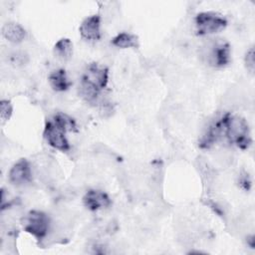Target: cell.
Returning <instances> with one entry per match:
<instances>
[{"label":"cell","instance_id":"4","mask_svg":"<svg viewBox=\"0 0 255 255\" xmlns=\"http://www.w3.org/2000/svg\"><path fill=\"white\" fill-rule=\"evenodd\" d=\"M227 21L220 15L212 12H202L195 17L196 32L198 35H209L225 29Z\"/></svg>","mask_w":255,"mask_h":255},{"label":"cell","instance_id":"1","mask_svg":"<svg viewBox=\"0 0 255 255\" xmlns=\"http://www.w3.org/2000/svg\"><path fill=\"white\" fill-rule=\"evenodd\" d=\"M108 69L97 63H92L82 76L80 84V95L87 102H93L97 99L100 92L108 84Z\"/></svg>","mask_w":255,"mask_h":255},{"label":"cell","instance_id":"2","mask_svg":"<svg viewBox=\"0 0 255 255\" xmlns=\"http://www.w3.org/2000/svg\"><path fill=\"white\" fill-rule=\"evenodd\" d=\"M223 136L230 143H234L241 149H246L251 144L250 131L247 122L238 116L225 114L221 117Z\"/></svg>","mask_w":255,"mask_h":255},{"label":"cell","instance_id":"14","mask_svg":"<svg viewBox=\"0 0 255 255\" xmlns=\"http://www.w3.org/2000/svg\"><path fill=\"white\" fill-rule=\"evenodd\" d=\"M53 121L61 128H63L66 132L67 131H75L76 130V123H75V121L71 117L66 115V114L58 113L57 115L54 116Z\"/></svg>","mask_w":255,"mask_h":255},{"label":"cell","instance_id":"15","mask_svg":"<svg viewBox=\"0 0 255 255\" xmlns=\"http://www.w3.org/2000/svg\"><path fill=\"white\" fill-rule=\"evenodd\" d=\"M12 113H13V108L10 102L7 100H2L0 102V117L2 122L8 121L11 118Z\"/></svg>","mask_w":255,"mask_h":255},{"label":"cell","instance_id":"11","mask_svg":"<svg viewBox=\"0 0 255 255\" xmlns=\"http://www.w3.org/2000/svg\"><path fill=\"white\" fill-rule=\"evenodd\" d=\"M25 30L16 23H7L2 28V35L12 43H19L25 38Z\"/></svg>","mask_w":255,"mask_h":255},{"label":"cell","instance_id":"3","mask_svg":"<svg viewBox=\"0 0 255 255\" xmlns=\"http://www.w3.org/2000/svg\"><path fill=\"white\" fill-rule=\"evenodd\" d=\"M201 57L209 66L224 67L230 62L229 44L222 39H212L202 47Z\"/></svg>","mask_w":255,"mask_h":255},{"label":"cell","instance_id":"13","mask_svg":"<svg viewBox=\"0 0 255 255\" xmlns=\"http://www.w3.org/2000/svg\"><path fill=\"white\" fill-rule=\"evenodd\" d=\"M112 43L119 48H136L138 46L136 37L128 33H121L117 35Z\"/></svg>","mask_w":255,"mask_h":255},{"label":"cell","instance_id":"16","mask_svg":"<svg viewBox=\"0 0 255 255\" xmlns=\"http://www.w3.org/2000/svg\"><path fill=\"white\" fill-rule=\"evenodd\" d=\"M254 48L251 47L245 54V66L247 68V70L253 74L254 73V69H255V60H254Z\"/></svg>","mask_w":255,"mask_h":255},{"label":"cell","instance_id":"9","mask_svg":"<svg viewBox=\"0 0 255 255\" xmlns=\"http://www.w3.org/2000/svg\"><path fill=\"white\" fill-rule=\"evenodd\" d=\"M101 19L99 15L87 17L80 26V33L87 40H98L101 37Z\"/></svg>","mask_w":255,"mask_h":255},{"label":"cell","instance_id":"7","mask_svg":"<svg viewBox=\"0 0 255 255\" xmlns=\"http://www.w3.org/2000/svg\"><path fill=\"white\" fill-rule=\"evenodd\" d=\"M32 178V172L29 162L22 158L17 161L9 171V180L13 184L22 185L29 182Z\"/></svg>","mask_w":255,"mask_h":255},{"label":"cell","instance_id":"10","mask_svg":"<svg viewBox=\"0 0 255 255\" xmlns=\"http://www.w3.org/2000/svg\"><path fill=\"white\" fill-rule=\"evenodd\" d=\"M49 83L51 88L56 92H64L68 90L72 85V82L69 80L66 71L63 69L52 72L49 76Z\"/></svg>","mask_w":255,"mask_h":255},{"label":"cell","instance_id":"12","mask_svg":"<svg viewBox=\"0 0 255 255\" xmlns=\"http://www.w3.org/2000/svg\"><path fill=\"white\" fill-rule=\"evenodd\" d=\"M54 52L63 60L70 59L73 54V44L71 40L68 38L60 39L54 46Z\"/></svg>","mask_w":255,"mask_h":255},{"label":"cell","instance_id":"6","mask_svg":"<svg viewBox=\"0 0 255 255\" xmlns=\"http://www.w3.org/2000/svg\"><path fill=\"white\" fill-rule=\"evenodd\" d=\"M65 133L66 131L61 128L57 124H55L54 121H48L46 123L44 136L47 139L48 143L54 148L61 151L69 150L70 144L65 136Z\"/></svg>","mask_w":255,"mask_h":255},{"label":"cell","instance_id":"8","mask_svg":"<svg viewBox=\"0 0 255 255\" xmlns=\"http://www.w3.org/2000/svg\"><path fill=\"white\" fill-rule=\"evenodd\" d=\"M84 205L92 210L96 211L102 208H106L111 205V199L107 193L101 190L91 189L83 197Z\"/></svg>","mask_w":255,"mask_h":255},{"label":"cell","instance_id":"5","mask_svg":"<svg viewBox=\"0 0 255 255\" xmlns=\"http://www.w3.org/2000/svg\"><path fill=\"white\" fill-rule=\"evenodd\" d=\"M24 229L37 240H42L49 230V217L42 211H30L24 218Z\"/></svg>","mask_w":255,"mask_h":255}]
</instances>
